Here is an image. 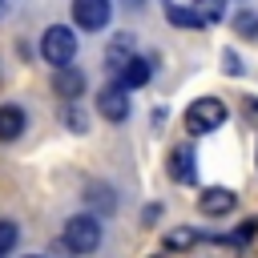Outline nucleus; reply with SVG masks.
Here are the masks:
<instances>
[{
	"label": "nucleus",
	"instance_id": "nucleus-1",
	"mask_svg": "<svg viewBox=\"0 0 258 258\" xmlns=\"http://www.w3.org/2000/svg\"><path fill=\"white\" fill-rule=\"evenodd\" d=\"M40 56H44L52 69H69L73 56H77V32L64 28V24H48L44 36H40Z\"/></svg>",
	"mask_w": 258,
	"mask_h": 258
},
{
	"label": "nucleus",
	"instance_id": "nucleus-2",
	"mask_svg": "<svg viewBox=\"0 0 258 258\" xmlns=\"http://www.w3.org/2000/svg\"><path fill=\"white\" fill-rule=\"evenodd\" d=\"M64 246L73 254H93L101 246V222L93 214H73L64 222Z\"/></svg>",
	"mask_w": 258,
	"mask_h": 258
},
{
	"label": "nucleus",
	"instance_id": "nucleus-3",
	"mask_svg": "<svg viewBox=\"0 0 258 258\" xmlns=\"http://www.w3.org/2000/svg\"><path fill=\"white\" fill-rule=\"evenodd\" d=\"M222 121H226V105H222L218 97H198V101L185 109V129H189L194 137L222 129Z\"/></svg>",
	"mask_w": 258,
	"mask_h": 258
},
{
	"label": "nucleus",
	"instance_id": "nucleus-4",
	"mask_svg": "<svg viewBox=\"0 0 258 258\" xmlns=\"http://www.w3.org/2000/svg\"><path fill=\"white\" fill-rule=\"evenodd\" d=\"M113 16V0H73V20L85 32H101Z\"/></svg>",
	"mask_w": 258,
	"mask_h": 258
},
{
	"label": "nucleus",
	"instance_id": "nucleus-5",
	"mask_svg": "<svg viewBox=\"0 0 258 258\" xmlns=\"http://www.w3.org/2000/svg\"><path fill=\"white\" fill-rule=\"evenodd\" d=\"M97 113H101L105 121H125V117H129V97H125V89H121L117 81H109V85L97 93Z\"/></svg>",
	"mask_w": 258,
	"mask_h": 258
},
{
	"label": "nucleus",
	"instance_id": "nucleus-6",
	"mask_svg": "<svg viewBox=\"0 0 258 258\" xmlns=\"http://www.w3.org/2000/svg\"><path fill=\"white\" fill-rule=\"evenodd\" d=\"M238 206V198L226 189V185H214V189H206L202 198H198V210L206 214V218H222V214H230Z\"/></svg>",
	"mask_w": 258,
	"mask_h": 258
},
{
	"label": "nucleus",
	"instance_id": "nucleus-7",
	"mask_svg": "<svg viewBox=\"0 0 258 258\" xmlns=\"http://www.w3.org/2000/svg\"><path fill=\"white\" fill-rule=\"evenodd\" d=\"M149 77H153V64L145 60V56H133L121 73H117V85L129 93V89H141V85H149Z\"/></svg>",
	"mask_w": 258,
	"mask_h": 258
},
{
	"label": "nucleus",
	"instance_id": "nucleus-8",
	"mask_svg": "<svg viewBox=\"0 0 258 258\" xmlns=\"http://www.w3.org/2000/svg\"><path fill=\"white\" fill-rule=\"evenodd\" d=\"M169 177L181 181V185H189V181L198 177V165H194V149H189V145H177V149L169 153Z\"/></svg>",
	"mask_w": 258,
	"mask_h": 258
},
{
	"label": "nucleus",
	"instance_id": "nucleus-9",
	"mask_svg": "<svg viewBox=\"0 0 258 258\" xmlns=\"http://www.w3.org/2000/svg\"><path fill=\"white\" fill-rule=\"evenodd\" d=\"M52 89H56V93H60V97L73 105V101L81 97V89H85V73H81V69H73V64H69V69H56Z\"/></svg>",
	"mask_w": 258,
	"mask_h": 258
},
{
	"label": "nucleus",
	"instance_id": "nucleus-10",
	"mask_svg": "<svg viewBox=\"0 0 258 258\" xmlns=\"http://www.w3.org/2000/svg\"><path fill=\"white\" fill-rule=\"evenodd\" d=\"M129 60H133V36H129V32H121V36L105 48V64H109V73H121Z\"/></svg>",
	"mask_w": 258,
	"mask_h": 258
},
{
	"label": "nucleus",
	"instance_id": "nucleus-11",
	"mask_svg": "<svg viewBox=\"0 0 258 258\" xmlns=\"http://www.w3.org/2000/svg\"><path fill=\"white\" fill-rule=\"evenodd\" d=\"M24 133V109L20 105H0V141H16Z\"/></svg>",
	"mask_w": 258,
	"mask_h": 258
},
{
	"label": "nucleus",
	"instance_id": "nucleus-12",
	"mask_svg": "<svg viewBox=\"0 0 258 258\" xmlns=\"http://www.w3.org/2000/svg\"><path fill=\"white\" fill-rule=\"evenodd\" d=\"M189 8H194V16H198V24H214V20H222L226 0H194Z\"/></svg>",
	"mask_w": 258,
	"mask_h": 258
},
{
	"label": "nucleus",
	"instance_id": "nucleus-13",
	"mask_svg": "<svg viewBox=\"0 0 258 258\" xmlns=\"http://www.w3.org/2000/svg\"><path fill=\"white\" fill-rule=\"evenodd\" d=\"M165 20L169 24H181V28H202L198 16H194V8H185V4H165Z\"/></svg>",
	"mask_w": 258,
	"mask_h": 258
},
{
	"label": "nucleus",
	"instance_id": "nucleus-14",
	"mask_svg": "<svg viewBox=\"0 0 258 258\" xmlns=\"http://www.w3.org/2000/svg\"><path fill=\"white\" fill-rule=\"evenodd\" d=\"M234 28L246 36V40H258V12H250V8H242L238 16H234Z\"/></svg>",
	"mask_w": 258,
	"mask_h": 258
},
{
	"label": "nucleus",
	"instance_id": "nucleus-15",
	"mask_svg": "<svg viewBox=\"0 0 258 258\" xmlns=\"http://www.w3.org/2000/svg\"><path fill=\"white\" fill-rule=\"evenodd\" d=\"M16 238H20V226L8 222V218H0V258H4L8 250H16Z\"/></svg>",
	"mask_w": 258,
	"mask_h": 258
},
{
	"label": "nucleus",
	"instance_id": "nucleus-16",
	"mask_svg": "<svg viewBox=\"0 0 258 258\" xmlns=\"http://www.w3.org/2000/svg\"><path fill=\"white\" fill-rule=\"evenodd\" d=\"M194 242H198L194 230H169V234H165V250H189Z\"/></svg>",
	"mask_w": 258,
	"mask_h": 258
},
{
	"label": "nucleus",
	"instance_id": "nucleus-17",
	"mask_svg": "<svg viewBox=\"0 0 258 258\" xmlns=\"http://www.w3.org/2000/svg\"><path fill=\"white\" fill-rule=\"evenodd\" d=\"M64 121H69V129H77V133L85 129V113H81V105H77V101L69 105V113H64Z\"/></svg>",
	"mask_w": 258,
	"mask_h": 258
},
{
	"label": "nucleus",
	"instance_id": "nucleus-18",
	"mask_svg": "<svg viewBox=\"0 0 258 258\" xmlns=\"http://www.w3.org/2000/svg\"><path fill=\"white\" fill-rule=\"evenodd\" d=\"M125 8H141V0H125Z\"/></svg>",
	"mask_w": 258,
	"mask_h": 258
},
{
	"label": "nucleus",
	"instance_id": "nucleus-19",
	"mask_svg": "<svg viewBox=\"0 0 258 258\" xmlns=\"http://www.w3.org/2000/svg\"><path fill=\"white\" fill-rule=\"evenodd\" d=\"M28 258H40V254H28Z\"/></svg>",
	"mask_w": 258,
	"mask_h": 258
}]
</instances>
